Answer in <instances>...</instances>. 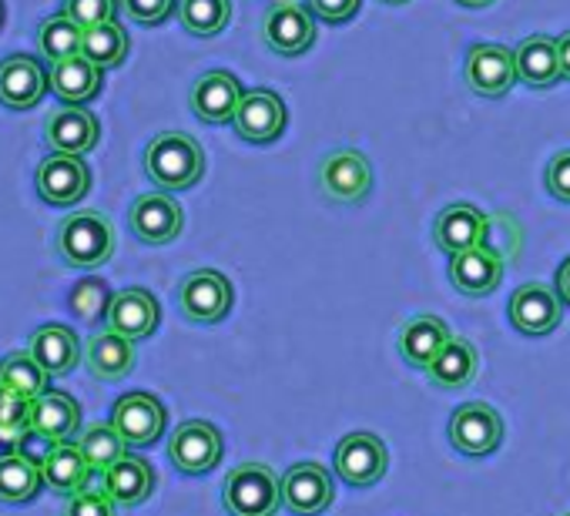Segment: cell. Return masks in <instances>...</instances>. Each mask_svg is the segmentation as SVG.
Wrapping results in <instances>:
<instances>
[{
    "label": "cell",
    "mask_w": 570,
    "mask_h": 516,
    "mask_svg": "<svg viewBox=\"0 0 570 516\" xmlns=\"http://www.w3.org/2000/svg\"><path fill=\"white\" fill-rule=\"evenodd\" d=\"M158 319H161V309L148 289H125L111 299V309H108V329H115L118 336L131 343L148 339L158 329Z\"/></svg>",
    "instance_id": "22"
},
{
    "label": "cell",
    "mask_w": 570,
    "mask_h": 516,
    "mask_svg": "<svg viewBox=\"0 0 570 516\" xmlns=\"http://www.w3.org/2000/svg\"><path fill=\"white\" fill-rule=\"evenodd\" d=\"M91 466L81 453V446L71 439V443H55L41 463V476H45V486L61 493V496H75L88 486L91 479Z\"/></svg>",
    "instance_id": "25"
},
{
    "label": "cell",
    "mask_w": 570,
    "mask_h": 516,
    "mask_svg": "<svg viewBox=\"0 0 570 516\" xmlns=\"http://www.w3.org/2000/svg\"><path fill=\"white\" fill-rule=\"evenodd\" d=\"M476 366H480V356L473 349V343L460 339V336H450V343L440 349V356L430 363L426 376L433 386L440 389H463L473 383L476 376Z\"/></svg>",
    "instance_id": "31"
},
{
    "label": "cell",
    "mask_w": 570,
    "mask_h": 516,
    "mask_svg": "<svg viewBox=\"0 0 570 516\" xmlns=\"http://www.w3.org/2000/svg\"><path fill=\"white\" fill-rule=\"evenodd\" d=\"M121 8H125V14H128L135 24H141V28H158V24H165V21L175 14L178 0H121Z\"/></svg>",
    "instance_id": "41"
},
{
    "label": "cell",
    "mask_w": 570,
    "mask_h": 516,
    "mask_svg": "<svg viewBox=\"0 0 570 516\" xmlns=\"http://www.w3.org/2000/svg\"><path fill=\"white\" fill-rule=\"evenodd\" d=\"M383 4H393L396 8V4H406V0H383Z\"/></svg>",
    "instance_id": "48"
},
{
    "label": "cell",
    "mask_w": 570,
    "mask_h": 516,
    "mask_svg": "<svg viewBox=\"0 0 570 516\" xmlns=\"http://www.w3.org/2000/svg\"><path fill=\"white\" fill-rule=\"evenodd\" d=\"M58 255L71 269H101L115 255V228L101 211H75L58 225Z\"/></svg>",
    "instance_id": "2"
},
{
    "label": "cell",
    "mask_w": 570,
    "mask_h": 516,
    "mask_svg": "<svg viewBox=\"0 0 570 516\" xmlns=\"http://www.w3.org/2000/svg\"><path fill=\"white\" fill-rule=\"evenodd\" d=\"M320 188L326 198H333L340 205L363 201L373 188V168H370L366 155L356 148H340V151L326 155V161L320 165Z\"/></svg>",
    "instance_id": "7"
},
{
    "label": "cell",
    "mask_w": 570,
    "mask_h": 516,
    "mask_svg": "<svg viewBox=\"0 0 570 516\" xmlns=\"http://www.w3.org/2000/svg\"><path fill=\"white\" fill-rule=\"evenodd\" d=\"M78 446H81L88 466H91L95 473H105V469H111V466L125 456V446H128V443L121 439V433H118L111 423H98V426L85 429V436L78 439Z\"/></svg>",
    "instance_id": "37"
},
{
    "label": "cell",
    "mask_w": 570,
    "mask_h": 516,
    "mask_svg": "<svg viewBox=\"0 0 570 516\" xmlns=\"http://www.w3.org/2000/svg\"><path fill=\"white\" fill-rule=\"evenodd\" d=\"M81 54L95 61L98 68H118L128 58V31L118 21L88 28L81 41Z\"/></svg>",
    "instance_id": "35"
},
{
    "label": "cell",
    "mask_w": 570,
    "mask_h": 516,
    "mask_svg": "<svg viewBox=\"0 0 570 516\" xmlns=\"http://www.w3.org/2000/svg\"><path fill=\"white\" fill-rule=\"evenodd\" d=\"M101 479H105L108 496L118 506H138L155 489V469H151V463L141 459V456H128V453L111 469H105Z\"/></svg>",
    "instance_id": "28"
},
{
    "label": "cell",
    "mask_w": 570,
    "mask_h": 516,
    "mask_svg": "<svg viewBox=\"0 0 570 516\" xmlns=\"http://www.w3.org/2000/svg\"><path fill=\"white\" fill-rule=\"evenodd\" d=\"M81 41H85V28H78L68 14L48 18L41 24V31H38V44H41V51H45V58L51 64L81 54Z\"/></svg>",
    "instance_id": "36"
},
{
    "label": "cell",
    "mask_w": 570,
    "mask_h": 516,
    "mask_svg": "<svg viewBox=\"0 0 570 516\" xmlns=\"http://www.w3.org/2000/svg\"><path fill=\"white\" fill-rule=\"evenodd\" d=\"M0 21H4V8H0Z\"/></svg>",
    "instance_id": "49"
},
{
    "label": "cell",
    "mask_w": 570,
    "mask_h": 516,
    "mask_svg": "<svg viewBox=\"0 0 570 516\" xmlns=\"http://www.w3.org/2000/svg\"><path fill=\"white\" fill-rule=\"evenodd\" d=\"M235 292L232 282L215 272V269H198L191 276H185L181 289H178V306L185 312V319L198 322V326H215L232 312Z\"/></svg>",
    "instance_id": "5"
},
{
    "label": "cell",
    "mask_w": 570,
    "mask_h": 516,
    "mask_svg": "<svg viewBox=\"0 0 570 516\" xmlns=\"http://www.w3.org/2000/svg\"><path fill=\"white\" fill-rule=\"evenodd\" d=\"M168 459L188 473V476H202L208 469L218 466L222 459V433L205 423V419H188L181 423L175 433H171V443H168Z\"/></svg>",
    "instance_id": "10"
},
{
    "label": "cell",
    "mask_w": 570,
    "mask_h": 516,
    "mask_svg": "<svg viewBox=\"0 0 570 516\" xmlns=\"http://www.w3.org/2000/svg\"><path fill=\"white\" fill-rule=\"evenodd\" d=\"M31 413H35V399H24L0 386V443L18 446L31 433Z\"/></svg>",
    "instance_id": "39"
},
{
    "label": "cell",
    "mask_w": 570,
    "mask_h": 516,
    "mask_svg": "<svg viewBox=\"0 0 570 516\" xmlns=\"http://www.w3.org/2000/svg\"><path fill=\"white\" fill-rule=\"evenodd\" d=\"M262 41L282 58H299L316 44V14L303 0H275L262 21Z\"/></svg>",
    "instance_id": "4"
},
{
    "label": "cell",
    "mask_w": 570,
    "mask_h": 516,
    "mask_svg": "<svg viewBox=\"0 0 570 516\" xmlns=\"http://www.w3.org/2000/svg\"><path fill=\"white\" fill-rule=\"evenodd\" d=\"M567 516H570V513H567Z\"/></svg>",
    "instance_id": "50"
},
{
    "label": "cell",
    "mask_w": 570,
    "mask_h": 516,
    "mask_svg": "<svg viewBox=\"0 0 570 516\" xmlns=\"http://www.w3.org/2000/svg\"><path fill=\"white\" fill-rule=\"evenodd\" d=\"M503 279V255L493 251L490 245H476L470 251L450 255V282L463 296H490Z\"/></svg>",
    "instance_id": "18"
},
{
    "label": "cell",
    "mask_w": 570,
    "mask_h": 516,
    "mask_svg": "<svg viewBox=\"0 0 570 516\" xmlns=\"http://www.w3.org/2000/svg\"><path fill=\"white\" fill-rule=\"evenodd\" d=\"M543 181H547V191L557 201H567L570 205V148L550 158V165L543 171Z\"/></svg>",
    "instance_id": "43"
},
{
    "label": "cell",
    "mask_w": 570,
    "mask_h": 516,
    "mask_svg": "<svg viewBox=\"0 0 570 516\" xmlns=\"http://www.w3.org/2000/svg\"><path fill=\"white\" fill-rule=\"evenodd\" d=\"M88 188H91V168L81 161V155L51 151L38 165V195L55 208L78 205L88 195Z\"/></svg>",
    "instance_id": "8"
},
{
    "label": "cell",
    "mask_w": 570,
    "mask_h": 516,
    "mask_svg": "<svg viewBox=\"0 0 570 516\" xmlns=\"http://www.w3.org/2000/svg\"><path fill=\"white\" fill-rule=\"evenodd\" d=\"M45 138H48L51 151L88 155L98 145V138H101V125H98V118L88 108L71 105V108L51 111V118L45 125Z\"/></svg>",
    "instance_id": "21"
},
{
    "label": "cell",
    "mask_w": 570,
    "mask_h": 516,
    "mask_svg": "<svg viewBox=\"0 0 570 516\" xmlns=\"http://www.w3.org/2000/svg\"><path fill=\"white\" fill-rule=\"evenodd\" d=\"M28 353H31L51 376H68V373L81 363V343H78L75 329H68V326H61V322L41 326V329L31 336Z\"/></svg>",
    "instance_id": "27"
},
{
    "label": "cell",
    "mask_w": 570,
    "mask_h": 516,
    "mask_svg": "<svg viewBox=\"0 0 570 516\" xmlns=\"http://www.w3.org/2000/svg\"><path fill=\"white\" fill-rule=\"evenodd\" d=\"M81 429V406L75 396L61 393V389H48L45 396L35 399V413H31V433H38L41 439L55 443H71Z\"/></svg>",
    "instance_id": "23"
},
{
    "label": "cell",
    "mask_w": 570,
    "mask_h": 516,
    "mask_svg": "<svg viewBox=\"0 0 570 516\" xmlns=\"http://www.w3.org/2000/svg\"><path fill=\"white\" fill-rule=\"evenodd\" d=\"M178 21L191 38H218L232 21V0H178Z\"/></svg>",
    "instance_id": "34"
},
{
    "label": "cell",
    "mask_w": 570,
    "mask_h": 516,
    "mask_svg": "<svg viewBox=\"0 0 570 516\" xmlns=\"http://www.w3.org/2000/svg\"><path fill=\"white\" fill-rule=\"evenodd\" d=\"M563 319V302L540 282H527L510 296V322L523 336H550Z\"/></svg>",
    "instance_id": "17"
},
{
    "label": "cell",
    "mask_w": 570,
    "mask_h": 516,
    "mask_svg": "<svg viewBox=\"0 0 570 516\" xmlns=\"http://www.w3.org/2000/svg\"><path fill=\"white\" fill-rule=\"evenodd\" d=\"M222 503L232 516H275L282 506V479L265 463H242L225 476Z\"/></svg>",
    "instance_id": "3"
},
{
    "label": "cell",
    "mask_w": 570,
    "mask_h": 516,
    "mask_svg": "<svg viewBox=\"0 0 570 516\" xmlns=\"http://www.w3.org/2000/svg\"><path fill=\"white\" fill-rule=\"evenodd\" d=\"M115 499L108 496V489H81L75 496H68L65 516H115Z\"/></svg>",
    "instance_id": "42"
},
{
    "label": "cell",
    "mask_w": 570,
    "mask_h": 516,
    "mask_svg": "<svg viewBox=\"0 0 570 516\" xmlns=\"http://www.w3.org/2000/svg\"><path fill=\"white\" fill-rule=\"evenodd\" d=\"M446 343H450V329L436 316H416L400 333V353L413 369H430V363L440 356Z\"/></svg>",
    "instance_id": "30"
},
{
    "label": "cell",
    "mask_w": 570,
    "mask_h": 516,
    "mask_svg": "<svg viewBox=\"0 0 570 516\" xmlns=\"http://www.w3.org/2000/svg\"><path fill=\"white\" fill-rule=\"evenodd\" d=\"M450 443L463 456H490L503 443V419L487 403H463L450 419Z\"/></svg>",
    "instance_id": "9"
},
{
    "label": "cell",
    "mask_w": 570,
    "mask_h": 516,
    "mask_svg": "<svg viewBox=\"0 0 570 516\" xmlns=\"http://www.w3.org/2000/svg\"><path fill=\"white\" fill-rule=\"evenodd\" d=\"M553 292L560 296V302L570 309V258L557 269V279H553Z\"/></svg>",
    "instance_id": "45"
},
{
    "label": "cell",
    "mask_w": 570,
    "mask_h": 516,
    "mask_svg": "<svg viewBox=\"0 0 570 516\" xmlns=\"http://www.w3.org/2000/svg\"><path fill=\"white\" fill-rule=\"evenodd\" d=\"M483 238H487V215L466 201L446 205L433 221V241L446 255L470 251V248L483 245Z\"/></svg>",
    "instance_id": "20"
},
{
    "label": "cell",
    "mask_w": 570,
    "mask_h": 516,
    "mask_svg": "<svg viewBox=\"0 0 570 516\" xmlns=\"http://www.w3.org/2000/svg\"><path fill=\"white\" fill-rule=\"evenodd\" d=\"M557 51H560V75L570 81V31L557 38Z\"/></svg>",
    "instance_id": "46"
},
{
    "label": "cell",
    "mask_w": 570,
    "mask_h": 516,
    "mask_svg": "<svg viewBox=\"0 0 570 516\" xmlns=\"http://www.w3.org/2000/svg\"><path fill=\"white\" fill-rule=\"evenodd\" d=\"M390 453L376 433H350L336 446V473L350 486H373L386 476Z\"/></svg>",
    "instance_id": "13"
},
{
    "label": "cell",
    "mask_w": 570,
    "mask_h": 516,
    "mask_svg": "<svg viewBox=\"0 0 570 516\" xmlns=\"http://www.w3.org/2000/svg\"><path fill=\"white\" fill-rule=\"evenodd\" d=\"M128 225H131L135 238H141L145 245H168L181 235L185 211L168 191H148L141 198H135V205L128 211Z\"/></svg>",
    "instance_id": "12"
},
{
    "label": "cell",
    "mask_w": 570,
    "mask_h": 516,
    "mask_svg": "<svg viewBox=\"0 0 570 516\" xmlns=\"http://www.w3.org/2000/svg\"><path fill=\"white\" fill-rule=\"evenodd\" d=\"M51 88V75L28 54H14L0 61V105L14 111H31L45 101Z\"/></svg>",
    "instance_id": "16"
},
{
    "label": "cell",
    "mask_w": 570,
    "mask_h": 516,
    "mask_svg": "<svg viewBox=\"0 0 570 516\" xmlns=\"http://www.w3.org/2000/svg\"><path fill=\"white\" fill-rule=\"evenodd\" d=\"M85 363L88 373L101 383H118L135 369V343L118 336L115 329H105L88 339L85 346Z\"/></svg>",
    "instance_id": "24"
},
{
    "label": "cell",
    "mask_w": 570,
    "mask_h": 516,
    "mask_svg": "<svg viewBox=\"0 0 570 516\" xmlns=\"http://www.w3.org/2000/svg\"><path fill=\"white\" fill-rule=\"evenodd\" d=\"M463 81L480 98H503L517 78V54L503 44H473L463 61Z\"/></svg>",
    "instance_id": "6"
},
{
    "label": "cell",
    "mask_w": 570,
    "mask_h": 516,
    "mask_svg": "<svg viewBox=\"0 0 570 516\" xmlns=\"http://www.w3.org/2000/svg\"><path fill=\"white\" fill-rule=\"evenodd\" d=\"M101 71L95 61H88L85 54H75L68 61H58L51 68V91L65 101V105H88L91 98H98L101 91Z\"/></svg>",
    "instance_id": "29"
},
{
    "label": "cell",
    "mask_w": 570,
    "mask_h": 516,
    "mask_svg": "<svg viewBox=\"0 0 570 516\" xmlns=\"http://www.w3.org/2000/svg\"><path fill=\"white\" fill-rule=\"evenodd\" d=\"M118 4H121V0H65V11L61 14H68L78 28L88 31V28H98V24L115 21Z\"/></svg>",
    "instance_id": "40"
},
{
    "label": "cell",
    "mask_w": 570,
    "mask_h": 516,
    "mask_svg": "<svg viewBox=\"0 0 570 516\" xmlns=\"http://www.w3.org/2000/svg\"><path fill=\"white\" fill-rule=\"evenodd\" d=\"M363 0H309V11L316 14V21L326 24H346L360 14Z\"/></svg>",
    "instance_id": "44"
},
{
    "label": "cell",
    "mask_w": 570,
    "mask_h": 516,
    "mask_svg": "<svg viewBox=\"0 0 570 516\" xmlns=\"http://www.w3.org/2000/svg\"><path fill=\"white\" fill-rule=\"evenodd\" d=\"M456 4H463V8H490V4H497V0H456Z\"/></svg>",
    "instance_id": "47"
},
{
    "label": "cell",
    "mask_w": 570,
    "mask_h": 516,
    "mask_svg": "<svg viewBox=\"0 0 570 516\" xmlns=\"http://www.w3.org/2000/svg\"><path fill=\"white\" fill-rule=\"evenodd\" d=\"M145 171L148 178L165 191H185L195 188L205 175V151L191 135L165 131L155 135L145 148Z\"/></svg>",
    "instance_id": "1"
},
{
    "label": "cell",
    "mask_w": 570,
    "mask_h": 516,
    "mask_svg": "<svg viewBox=\"0 0 570 516\" xmlns=\"http://www.w3.org/2000/svg\"><path fill=\"white\" fill-rule=\"evenodd\" d=\"M513 54H517V78L533 91H547L563 78L560 75V51H557L553 38L533 34V38L520 41V48Z\"/></svg>",
    "instance_id": "26"
},
{
    "label": "cell",
    "mask_w": 570,
    "mask_h": 516,
    "mask_svg": "<svg viewBox=\"0 0 570 516\" xmlns=\"http://www.w3.org/2000/svg\"><path fill=\"white\" fill-rule=\"evenodd\" d=\"M168 423L165 406L151 393H128L111 409V426L121 433L128 446H151L161 439Z\"/></svg>",
    "instance_id": "14"
},
{
    "label": "cell",
    "mask_w": 570,
    "mask_h": 516,
    "mask_svg": "<svg viewBox=\"0 0 570 516\" xmlns=\"http://www.w3.org/2000/svg\"><path fill=\"white\" fill-rule=\"evenodd\" d=\"M111 289H108V282L105 279H95V276H88V279H81L75 289H71V296H68V306H71V312L81 319V322H108V309H111Z\"/></svg>",
    "instance_id": "38"
},
{
    "label": "cell",
    "mask_w": 570,
    "mask_h": 516,
    "mask_svg": "<svg viewBox=\"0 0 570 516\" xmlns=\"http://www.w3.org/2000/svg\"><path fill=\"white\" fill-rule=\"evenodd\" d=\"M242 98H245V91H242L235 75L208 71L191 88V111L205 125H228V121H235V111H238Z\"/></svg>",
    "instance_id": "19"
},
{
    "label": "cell",
    "mask_w": 570,
    "mask_h": 516,
    "mask_svg": "<svg viewBox=\"0 0 570 516\" xmlns=\"http://www.w3.org/2000/svg\"><path fill=\"white\" fill-rule=\"evenodd\" d=\"M41 466L28 459L24 453H4L0 456V503H31L41 493Z\"/></svg>",
    "instance_id": "32"
},
{
    "label": "cell",
    "mask_w": 570,
    "mask_h": 516,
    "mask_svg": "<svg viewBox=\"0 0 570 516\" xmlns=\"http://www.w3.org/2000/svg\"><path fill=\"white\" fill-rule=\"evenodd\" d=\"M232 125H235L242 141L272 145L275 138H282L285 125H289V111H285V105L275 91L258 88V91H245Z\"/></svg>",
    "instance_id": "11"
},
{
    "label": "cell",
    "mask_w": 570,
    "mask_h": 516,
    "mask_svg": "<svg viewBox=\"0 0 570 516\" xmlns=\"http://www.w3.org/2000/svg\"><path fill=\"white\" fill-rule=\"evenodd\" d=\"M48 379H51V373L31 353H11V356L0 359V386L24 396V399L45 396Z\"/></svg>",
    "instance_id": "33"
},
{
    "label": "cell",
    "mask_w": 570,
    "mask_h": 516,
    "mask_svg": "<svg viewBox=\"0 0 570 516\" xmlns=\"http://www.w3.org/2000/svg\"><path fill=\"white\" fill-rule=\"evenodd\" d=\"M333 476L320 463H296L282 476V503L299 516H320L333 506Z\"/></svg>",
    "instance_id": "15"
}]
</instances>
